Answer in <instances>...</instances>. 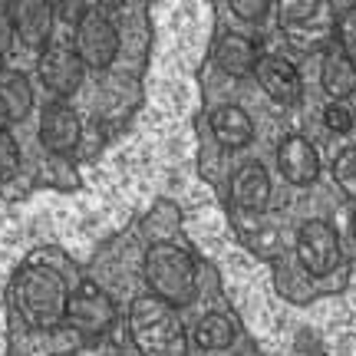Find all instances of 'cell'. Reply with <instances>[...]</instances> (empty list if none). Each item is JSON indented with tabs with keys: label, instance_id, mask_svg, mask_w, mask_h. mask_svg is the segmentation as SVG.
Wrapping results in <instances>:
<instances>
[{
	"label": "cell",
	"instance_id": "obj_11",
	"mask_svg": "<svg viewBox=\"0 0 356 356\" xmlns=\"http://www.w3.org/2000/svg\"><path fill=\"white\" fill-rule=\"evenodd\" d=\"M79 136H83V122H79L76 109H70L66 102H47L40 113V142L50 152H70L76 149Z\"/></svg>",
	"mask_w": 356,
	"mask_h": 356
},
{
	"label": "cell",
	"instance_id": "obj_2",
	"mask_svg": "<svg viewBox=\"0 0 356 356\" xmlns=\"http://www.w3.org/2000/svg\"><path fill=\"white\" fill-rule=\"evenodd\" d=\"M66 297L70 291L53 267L30 264L13 277V307L24 317V323L37 330H50L56 323H63Z\"/></svg>",
	"mask_w": 356,
	"mask_h": 356
},
{
	"label": "cell",
	"instance_id": "obj_15",
	"mask_svg": "<svg viewBox=\"0 0 356 356\" xmlns=\"http://www.w3.org/2000/svg\"><path fill=\"white\" fill-rule=\"evenodd\" d=\"M33 106V86L20 70H0V122H24Z\"/></svg>",
	"mask_w": 356,
	"mask_h": 356
},
{
	"label": "cell",
	"instance_id": "obj_3",
	"mask_svg": "<svg viewBox=\"0 0 356 356\" xmlns=\"http://www.w3.org/2000/svg\"><path fill=\"white\" fill-rule=\"evenodd\" d=\"M145 280L149 291L172 307H185L198 293V267L178 244L159 241L145 251Z\"/></svg>",
	"mask_w": 356,
	"mask_h": 356
},
{
	"label": "cell",
	"instance_id": "obj_24",
	"mask_svg": "<svg viewBox=\"0 0 356 356\" xmlns=\"http://www.w3.org/2000/svg\"><path fill=\"white\" fill-rule=\"evenodd\" d=\"M323 119H327V126H330L333 132H340V136H350V129H353V119H350V113H346L340 102H330V106L323 109Z\"/></svg>",
	"mask_w": 356,
	"mask_h": 356
},
{
	"label": "cell",
	"instance_id": "obj_28",
	"mask_svg": "<svg viewBox=\"0 0 356 356\" xmlns=\"http://www.w3.org/2000/svg\"><path fill=\"white\" fill-rule=\"evenodd\" d=\"M99 3V10H113V7H122L126 0H96Z\"/></svg>",
	"mask_w": 356,
	"mask_h": 356
},
{
	"label": "cell",
	"instance_id": "obj_18",
	"mask_svg": "<svg viewBox=\"0 0 356 356\" xmlns=\"http://www.w3.org/2000/svg\"><path fill=\"white\" fill-rule=\"evenodd\" d=\"M195 343L202 350H228L234 343V323H231L225 314H204L198 323H195Z\"/></svg>",
	"mask_w": 356,
	"mask_h": 356
},
{
	"label": "cell",
	"instance_id": "obj_21",
	"mask_svg": "<svg viewBox=\"0 0 356 356\" xmlns=\"http://www.w3.org/2000/svg\"><path fill=\"white\" fill-rule=\"evenodd\" d=\"M60 356H122V350H119V343L106 340V333H102V337H89V343L73 346Z\"/></svg>",
	"mask_w": 356,
	"mask_h": 356
},
{
	"label": "cell",
	"instance_id": "obj_7",
	"mask_svg": "<svg viewBox=\"0 0 356 356\" xmlns=\"http://www.w3.org/2000/svg\"><path fill=\"white\" fill-rule=\"evenodd\" d=\"M73 53L79 56L83 66L106 70L119 53V30L102 10H86L83 20L76 24V47Z\"/></svg>",
	"mask_w": 356,
	"mask_h": 356
},
{
	"label": "cell",
	"instance_id": "obj_22",
	"mask_svg": "<svg viewBox=\"0 0 356 356\" xmlns=\"http://www.w3.org/2000/svg\"><path fill=\"white\" fill-rule=\"evenodd\" d=\"M228 7L234 10V17H241V20H248V24H257V20H264L267 17L270 0H228Z\"/></svg>",
	"mask_w": 356,
	"mask_h": 356
},
{
	"label": "cell",
	"instance_id": "obj_16",
	"mask_svg": "<svg viewBox=\"0 0 356 356\" xmlns=\"http://www.w3.org/2000/svg\"><path fill=\"white\" fill-rule=\"evenodd\" d=\"M257 47L254 40L241 37V33H228V37L218 40L215 47V63L228 73V76H251L257 63Z\"/></svg>",
	"mask_w": 356,
	"mask_h": 356
},
{
	"label": "cell",
	"instance_id": "obj_19",
	"mask_svg": "<svg viewBox=\"0 0 356 356\" xmlns=\"http://www.w3.org/2000/svg\"><path fill=\"white\" fill-rule=\"evenodd\" d=\"M20 168V145L7 129H0V178H13Z\"/></svg>",
	"mask_w": 356,
	"mask_h": 356
},
{
	"label": "cell",
	"instance_id": "obj_12",
	"mask_svg": "<svg viewBox=\"0 0 356 356\" xmlns=\"http://www.w3.org/2000/svg\"><path fill=\"white\" fill-rule=\"evenodd\" d=\"M277 168L297 188L314 185L320 178V155L314 149V142H307L304 136H287L277 145Z\"/></svg>",
	"mask_w": 356,
	"mask_h": 356
},
{
	"label": "cell",
	"instance_id": "obj_6",
	"mask_svg": "<svg viewBox=\"0 0 356 356\" xmlns=\"http://www.w3.org/2000/svg\"><path fill=\"white\" fill-rule=\"evenodd\" d=\"M297 261L310 277H327L333 274L340 261H343V251H340V238L337 231L327 225V221H304L300 231H297Z\"/></svg>",
	"mask_w": 356,
	"mask_h": 356
},
{
	"label": "cell",
	"instance_id": "obj_14",
	"mask_svg": "<svg viewBox=\"0 0 356 356\" xmlns=\"http://www.w3.org/2000/svg\"><path fill=\"white\" fill-rule=\"evenodd\" d=\"M231 202L241 211H261L270 202V175L261 162H248L231 178Z\"/></svg>",
	"mask_w": 356,
	"mask_h": 356
},
{
	"label": "cell",
	"instance_id": "obj_13",
	"mask_svg": "<svg viewBox=\"0 0 356 356\" xmlns=\"http://www.w3.org/2000/svg\"><path fill=\"white\" fill-rule=\"evenodd\" d=\"M320 83L327 89V96L333 102L346 99V96H353L356 89V70H353V56L337 43L330 40L327 47H323V63H320Z\"/></svg>",
	"mask_w": 356,
	"mask_h": 356
},
{
	"label": "cell",
	"instance_id": "obj_9",
	"mask_svg": "<svg viewBox=\"0 0 356 356\" xmlns=\"http://www.w3.org/2000/svg\"><path fill=\"white\" fill-rule=\"evenodd\" d=\"M7 17H10L13 37L20 40L24 47L43 50L50 43L53 20H56L50 0H10L7 3Z\"/></svg>",
	"mask_w": 356,
	"mask_h": 356
},
{
	"label": "cell",
	"instance_id": "obj_10",
	"mask_svg": "<svg viewBox=\"0 0 356 356\" xmlns=\"http://www.w3.org/2000/svg\"><path fill=\"white\" fill-rule=\"evenodd\" d=\"M251 76L261 83V89H264L274 102L293 106V102L300 99V73H297V66H293L287 56H277V53L257 56Z\"/></svg>",
	"mask_w": 356,
	"mask_h": 356
},
{
	"label": "cell",
	"instance_id": "obj_5",
	"mask_svg": "<svg viewBox=\"0 0 356 356\" xmlns=\"http://www.w3.org/2000/svg\"><path fill=\"white\" fill-rule=\"evenodd\" d=\"M63 323H70L83 337H102L115 323V304L113 297L102 291L96 280H83L76 291L66 297Z\"/></svg>",
	"mask_w": 356,
	"mask_h": 356
},
{
	"label": "cell",
	"instance_id": "obj_23",
	"mask_svg": "<svg viewBox=\"0 0 356 356\" xmlns=\"http://www.w3.org/2000/svg\"><path fill=\"white\" fill-rule=\"evenodd\" d=\"M86 3L89 0H50L53 17H60V20H66V24H73V26H76L79 20H83V13L89 10Z\"/></svg>",
	"mask_w": 356,
	"mask_h": 356
},
{
	"label": "cell",
	"instance_id": "obj_26",
	"mask_svg": "<svg viewBox=\"0 0 356 356\" xmlns=\"http://www.w3.org/2000/svg\"><path fill=\"white\" fill-rule=\"evenodd\" d=\"M13 43V26H10V17H7V7H0V56L10 50Z\"/></svg>",
	"mask_w": 356,
	"mask_h": 356
},
{
	"label": "cell",
	"instance_id": "obj_1",
	"mask_svg": "<svg viewBox=\"0 0 356 356\" xmlns=\"http://www.w3.org/2000/svg\"><path fill=\"white\" fill-rule=\"evenodd\" d=\"M129 333L142 356H188V333L178 307L159 300L155 293L132 300Z\"/></svg>",
	"mask_w": 356,
	"mask_h": 356
},
{
	"label": "cell",
	"instance_id": "obj_8",
	"mask_svg": "<svg viewBox=\"0 0 356 356\" xmlns=\"http://www.w3.org/2000/svg\"><path fill=\"white\" fill-rule=\"evenodd\" d=\"M83 70L86 66L79 63L73 47H60V43H47L37 60V76L53 96H73L83 86Z\"/></svg>",
	"mask_w": 356,
	"mask_h": 356
},
{
	"label": "cell",
	"instance_id": "obj_27",
	"mask_svg": "<svg viewBox=\"0 0 356 356\" xmlns=\"http://www.w3.org/2000/svg\"><path fill=\"white\" fill-rule=\"evenodd\" d=\"M300 353L304 356H320V340L314 337V333H300Z\"/></svg>",
	"mask_w": 356,
	"mask_h": 356
},
{
	"label": "cell",
	"instance_id": "obj_20",
	"mask_svg": "<svg viewBox=\"0 0 356 356\" xmlns=\"http://www.w3.org/2000/svg\"><path fill=\"white\" fill-rule=\"evenodd\" d=\"M333 178L343 185L346 198H353V191H356V152L353 149H346V152L337 159V165H333Z\"/></svg>",
	"mask_w": 356,
	"mask_h": 356
},
{
	"label": "cell",
	"instance_id": "obj_4",
	"mask_svg": "<svg viewBox=\"0 0 356 356\" xmlns=\"http://www.w3.org/2000/svg\"><path fill=\"white\" fill-rule=\"evenodd\" d=\"M280 26L300 47H327L337 30V10L330 0H280Z\"/></svg>",
	"mask_w": 356,
	"mask_h": 356
},
{
	"label": "cell",
	"instance_id": "obj_17",
	"mask_svg": "<svg viewBox=\"0 0 356 356\" xmlns=\"http://www.w3.org/2000/svg\"><path fill=\"white\" fill-rule=\"evenodd\" d=\"M211 132L225 149H244L248 142L254 139V122L251 115L244 113L241 106H221L211 115Z\"/></svg>",
	"mask_w": 356,
	"mask_h": 356
},
{
	"label": "cell",
	"instance_id": "obj_25",
	"mask_svg": "<svg viewBox=\"0 0 356 356\" xmlns=\"http://www.w3.org/2000/svg\"><path fill=\"white\" fill-rule=\"evenodd\" d=\"M337 33H340V47H343L350 56H353V50H356V13L353 10H346L343 13V20H337Z\"/></svg>",
	"mask_w": 356,
	"mask_h": 356
}]
</instances>
